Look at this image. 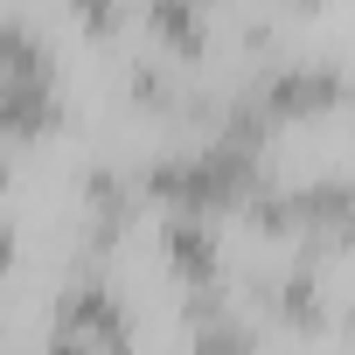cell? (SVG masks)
<instances>
[{"mask_svg": "<svg viewBox=\"0 0 355 355\" xmlns=\"http://www.w3.org/2000/svg\"><path fill=\"white\" fill-rule=\"evenodd\" d=\"M167 258L196 293H216V237L202 216H167Z\"/></svg>", "mask_w": 355, "mask_h": 355, "instance_id": "2", "label": "cell"}, {"mask_svg": "<svg viewBox=\"0 0 355 355\" xmlns=\"http://www.w3.org/2000/svg\"><path fill=\"white\" fill-rule=\"evenodd\" d=\"M56 63L35 21L0 15V132H49L56 125Z\"/></svg>", "mask_w": 355, "mask_h": 355, "instance_id": "1", "label": "cell"}, {"mask_svg": "<svg viewBox=\"0 0 355 355\" xmlns=\"http://www.w3.org/2000/svg\"><path fill=\"white\" fill-rule=\"evenodd\" d=\"M146 28H153V35H167V49H174V56H202V42H209L202 8H182V0H160V8H146Z\"/></svg>", "mask_w": 355, "mask_h": 355, "instance_id": "3", "label": "cell"}]
</instances>
